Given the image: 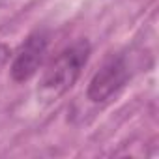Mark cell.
Here are the masks:
<instances>
[{
    "label": "cell",
    "mask_w": 159,
    "mask_h": 159,
    "mask_svg": "<svg viewBox=\"0 0 159 159\" xmlns=\"http://www.w3.org/2000/svg\"><path fill=\"white\" fill-rule=\"evenodd\" d=\"M129 79V66L125 56H112L103 64V67L92 77L88 84V99L92 103H105L114 94L120 92V88Z\"/></svg>",
    "instance_id": "2"
},
{
    "label": "cell",
    "mask_w": 159,
    "mask_h": 159,
    "mask_svg": "<svg viewBox=\"0 0 159 159\" xmlns=\"http://www.w3.org/2000/svg\"><path fill=\"white\" fill-rule=\"evenodd\" d=\"M10 56H11V49L6 43H0V69L10 62Z\"/></svg>",
    "instance_id": "4"
},
{
    "label": "cell",
    "mask_w": 159,
    "mask_h": 159,
    "mask_svg": "<svg viewBox=\"0 0 159 159\" xmlns=\"http://www.w3.org/2000/svg\"><path fill=\"white\" fill-rule=\"evenodd\" d=\"M47 45L49 39L43 32H34L25 39L11 62V79L15 83H25L38 73L45 58Z\"/></svg>",
    "instance_id": "3"
},
{
    "label": "cell",
    "mask_w": 159,
    "mask_h": 159,
    "mask_svg": "<svg viewBox=\"0 0 159 159\" xmlns=\"http://www.w3.org/2000/svg\"><path fill=\"white\" fill-rule=\"evenodd\" d=\"M88 58H90V43L86 39H81L64 49L43 73V79L39 83V98L51 103L56 101L60 96H64L69 88H73Z\"/></svg>",
    "instance_id": "1"
}]
</instances>
